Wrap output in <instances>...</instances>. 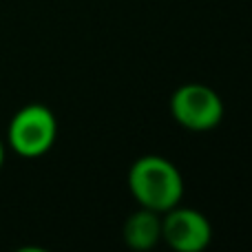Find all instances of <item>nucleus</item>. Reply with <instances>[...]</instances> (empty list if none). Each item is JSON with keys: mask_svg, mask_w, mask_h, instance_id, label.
<instances>
[{"mask_svg": "<svg viewBox=\"0 0 252 252\" xmlns=\"http://www.w3.org/2000/svg\"><path fill=\"white\" fill-rule=\"evenodd\" d=\"M128 188L142 208L161 215L179 206L184 197V177L170 159L144 155L130 166Z\"/></svg>", "mask_w": 252, "mask_h": 252, "instance_id": "obj_1", "label": "nucleus"}, {"mask_svg": "<svg viewBox=\"0 0 252 252\" xmlns=\"http://www.w3.org/2000/svg\"><path fill=\"white\" fill-rule=\"evenodd\" d=\"M58 137L56 115L44 104H27L16 111L7 128V144L20 157L33 159L51 151Z\"/></svg>", "mask_w": 252, "mask_h": 252, "instance_id": "obj_2", "label": "nucleus"}, {"mask_svg": "<svg viewBox=\"0 0 252 252\" xmlns=\"http://www.w3.org/2000/svg\"><path fill=\"white\" fill-rule=\"evenodd\" d=\"M161 239L177 252H201L213 239V228L204 213L175 206L161 219Z\"/></svg>", "mask_w": 252, "mask_h": 252, "instance_id": "obj_4", "label": "nucleus"}, {"mask_svg": "<svg viewBox=\"0 0 252 252\" xmlns=\"http://www.w3.org/2000/svg\"><path fill=\"white\" fill-rule=\"evenodd\" d=\"M2 164H4V142L0 139V168H2Z\"/></svg>", "mask_w": 252, "mask_h": 252, "instance_id": "obj_6", "label": "nucleus"}, {"mask_svg": "<svg viewBox=\"0 0 252 252\" xmlns=\"http://www.w3.org/2000/svg\"><path fill=\"white\" fill-rule=\"evenodd\" d=\"M161 239V217L155 210L139 206L124 223V241L133 250H151Z\"/></svg>", "mask_w": 252, "mask_h": 252, "instance_id": "obj_5", "label": "nucleus"}, {"mask_svg": "<svg viewBox=\"0 0 252 252\" xmlns=\"http://www.w3.org/2000/svg\"><path fill=\"white\" fill-rule=\"evenodd\" d=\"M170 113L184 128L201 133L213 130L223 118V102L215 89L206 84H184L170 97Z\"/></svg>", "mask_w": 252, "mask_h": 252, "instance_id": "obj_3", "label": "nucleus"}]
</instances>
